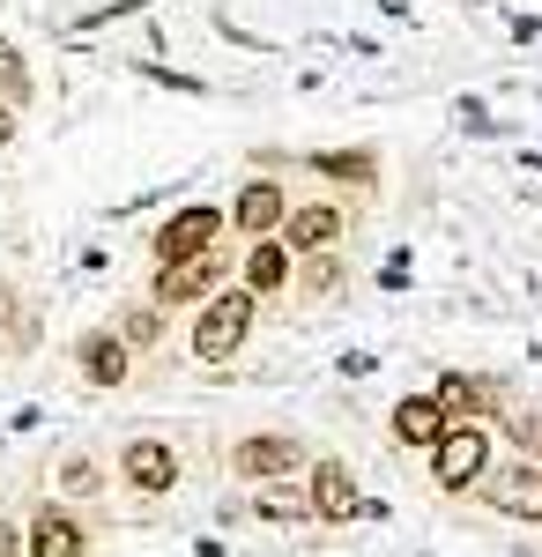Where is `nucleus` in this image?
<instances>
[{"instance_id": "f257e3e1", "label": "nucleus", "mask_w": 542, "mask_h": 557, "mask_svg": "<svg viewBox=\"0 0 542 557\" xmlns=\"http://www.w3.org/2000/svg\"><path fill=\"white\" fill-rule=\"evenodd\" d=\"M252 320H260V298H252L246 283H223L215 298H201L186 349H194L201 364H231V357H238V349L252 343Z\"/></svg>"}, {"instance_id": "f03ea898", "label": "nucleus", "mask_w": 542, "mask_h": 557, "mask_svg": "<svg viewBox=\"0 0 542 557\" xmlns=\"http://www.w3.org/2000/svg\"><path fill=\"white\" fill-rule=\"evenodd\" d=\"M483 475H491V431L483 424H446L431 438V483L446 498H468Z\"/></svg>"}, {"instance_id": "7ed1b4c3", "label": "nucleus", "mask_w": 542, "mask_h": 557, "mask_svg": "<svg viewBox=\"0 0 542 557\" xmlns=\"http://www.w3.org/2000/svg\"><path fill=\"white\" fill-rule=\"evenodd\" d=\"M223 231H231V215L215 209V201H186V209H171L164 223L149 231V253H157V268H164V260L215 253V246H223Z\"/></svg>"}, {"instance_id": "20e7f679", "label": "nucleus", "mask_w": 542, "mask_h": 557, "mask_svg": "<svg viewBox=\"0 0 542 557\" xmlns=\"http://www.w3.org/2000/svg\"><path fill=\"white\" fill-rule=\"evenodd\" d=\"M305 469H312L305 438H291V431H252V438L231 446V475L238 483H297Z\"/></svg>"}, {"instance_id": "39448f33", "label": "nucleus", "mask_w": 542, "mask_h": 557, "mask_svg": "<svg viewBox=\"0 0 542 557\" xmlns=\"http://www.w3.org/2000/svg\"><path fill=\"white\" fill-rule=\"evenodd\" d=\"M223 283H231V253H223V246H215V253H194V260H164V268H157V290H149V305L178 312V305L215 298Z\"/></svg>"}, {"instance_id": "423d86ee", "label": "nucleus", "mask_w": 542, "mask_h": 557, "mask_svg": "<svg viewBox=\"0 0 542 557\" xmlns=\"http://www.w3.org/2000/svg\"><path fill=\"white\" fill-rule=\"evenodd\" d=\"M178 475H186V461H178V446L157 438V431H141V438H126V446H120V483H126V491L164 498V491H178Z\"/></svg>"}, {"instance_id": "0eeeda50", "label": "nucleus", "mask_w": 542, "mask_h": 557, "mask_svg": "<svg viewBox=\"0 0 542 557\" xmlns=\"http://www.w3.org/2000/svg\"><path fill=\"white\" fill-rule=\"evenodd\" d=\"M305 506H312V520H328V528H349V520L365 513L357 469H349V461H312V469H305Z\"/></svg>"}, {"instance_id": "6e6552de", "label": "nucleus", "mask_w": 542, "mask_h": 557, "mask_svg": "<svg viewBox=\"0 0 542 557\" xmlns=\"http://www.w3.org/2000/svg\"><path fill=\"white\" fill-rule=\"evenodd\" d=\"M231 231H238V238H275V231H283V215H291V186H283V178H246V186H238V194H231Z\"/></svg>"}, {"instance_id": "1a4fd4ad", "label": "nucleus", "mask_w": 542, "mask_h": 557, "mask_svg": "<svg viewBox=\"0 0 542 557\" xmlns=\"http://www.w3.org/2000/svg\"><path fill=\"white\" fill-rule=\"evenodd\" d=\"M483 506L505 520H542V461H505V469H491L483 483Z\"/></svg>"}, {"instance_id": "9d476101", "label": "nucleus", "mask_w": 542, "mask_h": 557, "mask_svg": "<svg viewBox=\"0 0 542 557\" xmlns=\"http://www.w3.org/2000/svg\"><path fill=\"white\" fill-rule=\"evenodd\" d=\"M291 253H334L342 238H349V215L334 209V201H291L283 215V231H275Z\"/></svg>"}, {"instance_id": "9b49d317", "label": "nucleus", "mask_w": 542, "mask_h": 557, "mask_svg": "<svg viewBox=\"0 0 542 557\" xmlns=\"http://www.w3.org/2000/svg\"><path fill=\"white\" fill-rule=\"evenodd\" d=\"M431 401L446 409V424H476V417H498L505 409V386L483 380V372H439Z\"/></svg>"}, {"instance_id": "f8f14e48", "label": "nucleus", "mask_w": 542, "mask_h": 557, "mask_svg": "<svg viewBox=\"0 0 542 557\" xmlns=\"http://www.w3.org/2000/svg\"><path fill=\"white\" fill-rule=\"evenodd\" d=\"M23 557H89V528L60 498H45L30 513V528H23Z\"/></svg>"}, {"instance_id": "ddd939ff", "label": "nucleus", "mask_w": 542, "mask_h": 557, "mask_svg": "<svg viewBox=\"0 0 542 557\" xmlns=\"http://www.w3.org/2000/svg\"><path fill=\"white\" fill-rule=\"evenodd\" d=\"M75 372H83L89 386H104V394H112V386L134 380V349H126L112 327H89L83 343H75Z\"/></svg>"}, {"instance_id": "4468645a", "label": "nucleus", "mask_w": 542, "mask_h": 557, "mask_svg": "<svg viewBox=\"0 0 542 557\" xmlns=\"http://www.w3.org/2000/svg\"><path fill=\"white\" fill-rule=\"evenodd\" d=\"M291 268H297V253L283 246V238H246V268H238V283H246L252 298H283V290H291Z\"/></svg>"}, {"instance_id": "2eb2a0df", "label": "nucleus", "mask_w": 542, "mask_h": 557, "mask_svg": "<svg viewBox=\"0 0 542 557\" xmlns=\"http://www.w3.org/2000/svg\"><path fill=\"white\" fill-rule=\"evenodd\" d=\"M305 172L334 186H379V149H305Z\"/></svg>"}, {"instance_id": "dca6fc26", "label": "nucleus", "mask_w": 542, "mask_h": 557, "mask_svg": "<svg viewBox=\"0 0 542 557\" xmlns=\"http://www.w3.org/2000/svg\"><path fill=\"white\" fill-rule=\"evenodd\" d=\"M386 424H394V438H402V446H423V454H431V438L446 431V409H439L431 394H402Z\"/></svg>"}, {"instance_id": "f3484780", "label": "nucleus", "mask_w": 542, "mask_h": 557, "mask_svg": "<svg viewBox=\"0 0 542 557\" xmlns=\"http://www.w3.org/2000/svg\"><path fill=\"white\" fill-rule=\"evenodd\" d=\"M342 283H349V260H342V253H297V268H291V290H297V298L328 305Z\"/></svg>"}, {"instance_id": "a211bd4d", "label": "nucleus", "mask_w": 542, "mask_h": 557, "mask_svg": "<svg viewBox=\"0 0 542 557\" xmlns=\"http://www.w3.org/2000/svg\"><path fill=\"white\" fill-rule=\"evenodd\" d=\"M30 97H38V83H30V60H23V45L0 38V104H8V112H23Z\"/></svg>"}, {"instance_id": "6ab92c4d", "label": "nucleus", "mask_w": 542, "mask_h": 557, "mask_svg": "<svg viewBox=\"0 0 542 557\" xmlns=\"http://www.w3.org/2000/svg\"><path fill=\"white\" fill-rule=\"evenodd\" d=\"M112 335H120L126 349H157L164 343V305H126L120 320H112Z\"/></svg>"}, {"instance_id": "aec40b11", "label": "nucleus", "mask_w": 542, "mask_h": 557, "mask_svg": "<svg viewBox=\"0 0 542 557\" xmlns=\"http://www.w3.org/2000/svg\"><path fill=\"white\" fill-rule=\"evenodd\" d=\"M52 475H60V498H97V491H104V469H97L89 454H67Z\"/></svg>"}, {"instance_id": "412c9836", "label": "nucleus", "mask_w": 542, "mask_h": 557, "mask_svg": "<svg viewBox=\"0 0 542 557\" xmlns=\"http://www.w3.org/2000/svg\"><path fill=\"white\" fill-rule=\"evenodd\" d=\"M498 424H505V438H513V446H528V454H542V409H505Z\"/></svg>"}, {"instance_id": "4be33fe9", "label": "nucleus", "mask_w": 542, "mask_h": 557, "mask_svg": "<svg viewBox=\"0 0 542 557\" xmlns=\"http://www.w3.org/2000/svg\"><path fill=\"white\" fill-rule=\"evenodd\" d=\"M260 513H268V520H305V513H312V506H305V498H297L291 483H275V491H268V498H260Z\"/></svg>"}, {"instance_id": "5701e85b", "label": "nucleus", "mask_w": 542, "mask_h": 557, "mask_svg": "<svg viewBox=\"0 0 542 557\" xmlns=\"http://www.w3.org/2000/svg\"><path fill=\"white\" fill-rule=\"evenodd\" d=\"M379 283H386V290H402V283H409V253H386V268H379Z\"/></svg>"}, {"instance_id": "b1692460", "label": "nucleus", "mask_w": 542, "mask_h": 557, "mask_svg": "<svg viewBox=\"0 0 542 557\" xmlns=\"http://www.w3.org/2000/svg\"><path fill=\"white\" fill-rule=\"evenodd\" d=\"M0 557H23V528L15 520H0Z\"/></svg>"}, {"instance_id": "393cba45", "label": "nucleus", "mask_w": 542, "mask_h": 557, "mask_svg": "<svg viewBox=\"0 0 542 557\" xmlns=\"http://www.w3.org/2000/svg\"><path fill=\"white\" fill-rule=\"evenodd\" d=\"M8 141H15V112L0 104V149H8Z\"/></svg>"}, {"instance_id": "a878e982", "label": "nucleus", "mask_w": 542, "mask_h": 557, "mask_svg": "<svg viewBox=\"0 0 542 557\" xmlns=\"http://www.w3.org/2000/svg\"><path fill=\"white\" fill-rule=\"evenodd\" d=\"M8 312H15V290H8V283H0V320H8Z\"/></svg>"}]
</instances>
